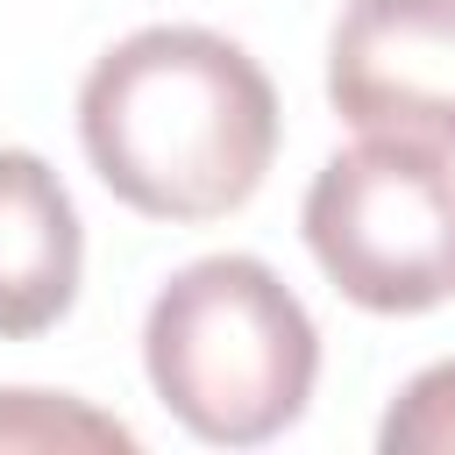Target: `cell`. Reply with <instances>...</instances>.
<instances>
[{
  "instance_id": "6da1fadb",
  "label": "cell",
  "mask_w": 455,
  "mask_h": 455,
  "mask_svg": "<svg viewBox=\"0 0 455 455\" xmlns=\"http://www.w3.org/2000/svg\"><path fill=\"white\" fill-rule=\"evenodd\" d=\"M78 142L121 206L199 228L256 199L277 156V92L220 28L156 21L85 71Z\"/></svg>"
},
{
  "instance_id": "7a4b0ae2",
  "label": "cell",
  "mask_w": 455,
  "mask_h": 455,
  "mask_svg": "<svg viewBox=\"0 0 455 455\" xmlns=\"http://www.w3.org/2000/svg\"><path fill=\"white\" fill-rule=\"evenodd\" d=\"M142 370L192 441L263 448L306 412L320 334L263 256H199L149 299Z\"/></svg>"
},
{
  "instance_id": "3957f363",
  "label": "cell",
  "mask_w": 455,
  "mask_h": 455,
  "mask_svg": "<svg viewBox=\"0 0 455 455\" xmlns=\"http://www.w3.org/2000/svg\"><path fill=\"white\" fill-rule=\"evenodd\" d=\"M306 249L363 313H427L455 291V171L434 149L355 142L306 185Z\"/></svg>"
},
{
  "instance_id": "277c9868",
  "label": "cell",
  "mask_w": 455,
  "mask_h": 455,
  "mask_svg": "<svg viewBox=\"0 0 455 455\" xmlns=\"http://www.w3.org/2000/svg\"><path fill=\"white\" fill-rule=\"evenodd\" d=\"M327 100L370 142L455 156V0H348L327 36Z\"/></svg>"
},
{
  "instance_id": "5b68a950",
  "label": "cell",
  "mask_w": 455,
  "mask_h": 455,
  "mask_svg": "<svg viewBox=\"0 0 455 455\" xmlns=\"http://www.w3.org/2000/svg\"><path fill=\"white\" fill-rule=\"evenodd\" d=\"M85 270V235L64 178L36 149H0V341L50 334Z\"/></svg>"
},
{
  "instance_id": "8992f818",
  "label": "cell",
  "mask_w": 455,
  "mask_h": 455,
  "mask_svg": "<svg viewBox=\"0 0 455 455\" xmlns=\"http://www.w3.org/2000/svg\"><path fill=\"white\" fill-rule=\"evenodd\" d=\"M135 427L71 391H0V455H135Z\"/></svg>"
},
{
  "instance_id": "52a82bcc",
  "label": "cell",
  "mask_w": 455,
  "mask_h": 455,
  "mask_svg": "<svg viewBox=\"0 0 455 455\" xmlns=\"http://www.w3.org/2000/svg\"><path fill=\"white\" fill-rule=\"evenodd\" d=\"M377 448L384 455H455V363L419 370L391 398V412L377 427Z\"/></svg>"
}]
</instances>
